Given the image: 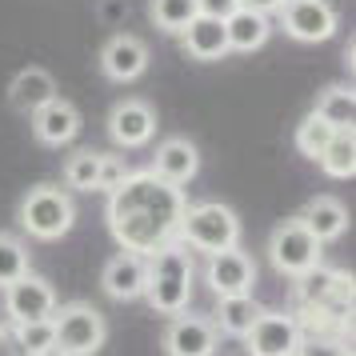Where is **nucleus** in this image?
Masks as SVG:
<instances>
[{
  "mask_svg": "<svg viewBox=\"0 0 356 356\" xmlns=\"http://www.w3.org/2000/svg\"><path fill=\"white\" fill-rule=\"evenodd\" d=\"M13 328H17V348L24 356H40L49 344H56L49 316H44V321H29V324H13Z\"/></svg>",
  "mask_w": 356,
  "mask_h": 356,
  "instance_id": "obj_29",
  "label": "nucleus"
},
{
  "mask_svg": "<svg viewBox=\"0 0 356 356\" xmlns=\"http://www.w3.org/2000/svg\"><path fill=\"white\" fill-rule=\"evenodd\" d=\"M184 188L168 184L152 168L145 172H124V180L108 193V228L120 248L152 257L156 248L180 236V216H184Z\"/></svg>",
  "mask_w": 356,
  "mask_h": 356,
  "instance_id": "obj_1",
  "label": "nucleus"
},
{
  "mask_svg": "<svg viewBox=\"0 0 356 356\" xmlns=\"http://www.w3.org/2000/svg\"><path fill=\"white\" fill-rule=\"evenodd\" d=\"M100 284L104 292L113 296V300H136V296H145V257L140 252H116L108 264H104V273H100Z\"/></svg>",
  "mask_w": 356,
  "mask_h": 356,
  "instance_id": "obj_17",
  "label": "nucleus"
},
{
  "mask_svg": "<svg viewBox=\"0 0 356 356\" xmlns=\"http://www.w3.org/2000/svg\"><path fill=\"white\" fill-rule=\"evenodd\" d=\"M225 33H228V52H257L273 36V20H268V13H257V8L241 4L225 17Z\"/></svg>",
  "mask_w": 356,
  "mask_h": 356,
  "instance_id": "obj_19",
  "label": "nucleus"
},
{
  "mask_svg": "<svg viewBox=\"0 0 356 356\" xmlns=\"http://www.w3.org/2000/svg\"><path fill=\"white\" fill-rule=\"evenodd\" d=\"M52 337L65 348V356H97L108 340V324L100 316V308L88 300H68L52 308Z\"/></svg>",
  "mask_w": 356,
  "mask_h": 356,
  "instance_id": "obj_5",
  "label": "nucleus"
},
{
  "mask_svg": "<svg viewBox=\"0 0 356 356\" xmlns=\"http://www.w3.org/2000/svg\"><path fill=\"white\" fill-rule=\"evenodd\" d=\"M56 308V289L44 276H36L33 268L24 276H17L13 284H4V316L8 324H29V321H44Z\"/></svg>",
  "mask_w": 356,
  "mask_h": 356,
  "instance_id": "obj_8",
  "label": "nucleus"
},
{
  "mask_svg": "<svg viewBox=\"0 0 356 356\" xmlns=\"http://www.w3.org/2000/svg\"><path fill=\"white\" fill-rule=\"evenodd\" d=\"M244 8H257V13H276L284 0H241Z\"/></svg>",
  "mask_w": 356,
  "mask_h": 356,
  "instance_id": "obj_34",
  "label": "nucleus"
},
{
  "mask_svg": "<svg viewBox=\"0 0 356 356\" xmlns=\"http://www.w3.org/2000/svg\"><path fill=\"white\" fill-rule=\"evenodd\" d=\"M300 220H305V228L316 236V241L328 244V241H337V236H344L348 212H344V204L332 200V196H312V200L305 204V212H300Z\"/></svg>",
  "mask_w": 356,
  "mask_h": 356,
  "instance_id": "obj_21",
  "label": "nucleus"
},
{
  "mask_svg": "<svg viewBox=\"0 0 356 356\" xmlns=\"http://www.w3.org/2000/svg\"><path fill=\"white\" fill-rule=\"evenodd\" d=\"M152 172L164 177L168 184H180V188H184V184L200 172V152H196L193 140H184V136H168V140L156 148Z\"/></svg>",
  "mask_w": 356,
  "mask_h": 356,
  "instance_id": "obj_18",
  "label": "nucleus"
},
{
  "mask_svg": "<svg viewBox=\"0 0 356 356\" xmlns=\"http://www.w3.org/2000/svg\"><path fill=\"white\" fill-rule=\"evenodd\" d=\"M56 97V81H52V72H44V68H24V72H17L13 76V84H8V100H13V108L17 113H36L40 104H49V100Z\"/></svg>",
  "mask_w": 356,
  "mask_h": 356,
  "instance_id": "obj_20",
  "label": "nucleus"
},
{
  "mask_svg": "<svg viewBox=\"0 0 356 356\" xmlns=\"http://www.w3.org/2000/svg\"><path fill=\"white\" fill-rule=\"evenodd\" d=\"M100 161H104V152H92V148H81V152H72L65 164V184L68 188H76V193H97L100 184Z\"/></svg>",
  "mask_w": 356,
  "mask_h": 356,
  "instance_id": "obj_25",
  "label": "nucleus"
},
{
  "mask_svg": "<svg viewBox=\"0 0 356 356\" xmlns=\"http://www.w3.org/2000/svg\"><path fill=\"white\" fill-rule=\"evenodd\" d=\"M232 8H241V0H200V13H209V17H220V20H225Z\"/></svg>",
  "mask_w": 356,
  "mask_h": 356,
  "instance_id": "obj_32",
  "label": "nucleus"
},
{
  "mask_svg": "<svg viewBox=\"0 0 356 356\" xmlns=\"http://www.w3.org/2000/svg\"><path fill=\"white\" fill-rule=\"evenodd\" d=\"M40 356H65V348H60V344H49V348H44Z\"/></svg>",
  "mask_w": 356,
  "mask_h": 356,
  "instance_id": "obj_35",
  "label": "nucleus"
},
{
  "mask_svg": "<svg viewBox=\"0 0 356 356\" xmlns=\"http://www.w3.org/2000/svg\"><path fill=\"white\" fill-rule=\"evenodd\" d=\"M312 113H321L324 120L332 124V129H353V120H356L353 88H344V84H332V88H324Z\"/></svg>",
  "mask_w": 356,
  "mask_h": 356,
  "instance_id": "obj_24",
  "label": "nucleus"
},
{
  "mask_svg": "<svg viewBox=\"0 0 356 356\" xmlns=\"http://www.w3.org/2000/svg\"><path fill=\"white\" fill-rule=\"evenodd\" d=\"M76 220V204L60 184H36L20 200V228L33 241H60Z\"/></svg>",
  "mask_w": 356,
  "mask_h": 356,
  "instance_id": "obj_3",
  "label": "nucleus"
},
{
  "mask_svg": "<svg viewBox=\"0 0 356 356\" xmlns=\"http://www.w3.org/2000/svg\"><path fill=\"white\" fill-rule=\"evenodd\" d=\"M296 356H353L344 337H328V332H300Z\"/></svg>",
  "mask_w": 356,
  "mask_h": 356,
  "instance_id": "obj_30",
  "label": "nucleus"
},
{
  "mask_svg": "<svg viewBox=\"0 0 356 356\" xmlns=\"http://www.w3.org/2000/svg\"><path fill=\"white\" fill-rule=\"evenodd\" d=\"M0 356H24V353L17 348V340L8 337V328H0Z\"/></svg>",
  "mask_w": 356,
  "mask_h": 356,
  "instance_id": "obj_33",
  "label": "nucleus"
},
{
  "mask_svg": "<svg viewBox=\"0 0 356 356\" xmlns=\"http://www.w3.org/2000/svg\"><path fill=\"white\" fill-rule=\"evenodd\" d=\"M321 248H324V244L305 228V220H300V216H292V220H284V225L273 228L268 257H273L276 273L300 276V273H308L312 264H321Z\"/></svg>",
  "mask_w": 356,
  "mask_h": 356,
  "instance_id": "obj_7",
  "label": "nucleus"
},
{
  "mask_svg": "<svg viewBox=\"0 0 356 356\" xmlns=\"http://www.w3.org/2000/svg\"><path fill=\"white\" fill-rule=\"evenodd\" d=\"M180 44L193 60H220L228 56V33H225V20L209 17V13H196L184 33H180Z\"/></svg>",
  "mask_w": 356,
  "mask_h": 356,
  "instance_id": "obj_16",
  "label": "nucleus"
},
{
  "mask_svg": "<svg viewBox=\"0 0 356 356\" xmlns=\"http://www.w3.org/2000/svg\"><path fill=\"white\" fill-rule=\"evenodd\" d=\"M209 284L216 296L252 292V284H257V264H252L248 252H241V244L220 248V252H209Z\"/></svg>",
  "mask_w": 356,
  "mask_h": 356,
  "instance_id": "obj_12",
  "label": "nucleus"
},
{
  "mask_svg": "<svg viewBox=\"0 0 356 356\" xmlns=\"http://www.w3.org/2000/svg\"><path fill=\"white\" fill-rule=\"evenodd\" d=\"M332 132H337V129H332L321 113H308L305 120H300V129H296V148H300L305 156H312V161H316V156L324 152V145L332 140Z\"/></svg>",
  "mask_w": 356,
  "mask_h": 356,
  "instance_id": "obj_27",
  "label": "nucleus"
},
{
  "mask_svg": "<svg viewBox=\"0 0 356 356\" xmlns=\"http://www.w3.org/2000/svg\"><path fill=\"white\" fill-rule=\"evenodd\" d=\"M276 13H280L284 33L300 44H321L337 33V8L328 0H284Z\"/></svg>",
  "mask_w": 356,
  "mask_h": 356,
  "instance_id": "obj_9",
  "label": "nucleus"
},
{
  "mask_svg": "<svg viewBox=\"0 0 356 356\" xmlns=\"http://www.w3.org/2000/svg\"><path fill=\"white\" fill-rule=\"evenodd\" d=\"M180 241L196 248V252H220L241 244V220L236 212L220 204V200H204V204H184L180 216Z\"/></svg>",
  "mask_w": 356,
  "mask_h": 356,
  "instance_id": "obj_4",
  "label": "nucleus"
},
{
  "mask_svg": "<svg viewBox=\"0 0 356 356\" xmlns=\"http://www.w3.org/2000/svg\"><path fill=\"white\" fill-rule=\"evenodd\" d=\"M200 13V0H148V17L164 33H184V24Z\"/></svg>",
  "mask_w": 356,
  "mask_h": 356,
  "instance_id": "obj_26",
  "label": "nucleus"
},
{
  "mask_svg": "<svg viewBox=\"0 0 356 356\" xmlns=\"http://www.w3.org/2000/svg\"><path fill=\"white\" fill-rule=\"evenodd\" d=\"M220 305H216V332H225V337H236L244 340L248 337V328L257 324V316L264 308L252 300V292H241V296H216Z\"/></svg>",
  "mask_w": 356,
  "mask_h": 356,
  "instance_id": "obj_22",
  "label": "nucleus"
},
{
  "mask_svg": "<svg viewBox=\"0 0 356 356\" xmlns=\"http://www.w3.org/2000/svg\"><path fill=\"white\" fill-rule=\"evenodd\" d=\"M29 273V248L13 236V232H0V289L13 284L17 276Z\"/></svg>",
  "mask_w": 356,
  "mask_h": 356,
  "instance_id": "obj_28",
  "label": "nucleus"
},
{
  "mask_svg": "<svg viewBox=\"0 0 356 356\" xmlns=\"http://www.w3.org/2000/svg\"><path fill=\"white\" fill-rule=\"evenodd\" d=\"M188 296H193V252L177 236L145 260V300L152 305V312L172 316L188 308Z\"/></svg>",
  "mask_w": 356,
  "mask_h": 356,
  "instance_id": "obj_2",
  "label": "nucleus"
},
{
  "mask_svg": "<svg viewBox=\"0 0 356 356\" xmlns=\"http://www.w3.org/2000/svg\"><path fill=\"white\" fill-rule=\"evenodd\" d=\"M124 172H129V168H124V161H120V156H104V161H100V184H97V188L113 193L116 184L124 180Z\"/></svg>",
  "mask_w": 356,
  "mask_h": 356,
  "instance_id": "obj_31",
  "label": "nucleus"
},
{
  "mask_svg": "<svg viewBox=\"0 0 356 356\" xmlns=\"http://www.w3.org/2000/svg\"><path fill=\"white\" fill-rule=\"evenodd\" d=\"M108 136L120 148H145L156 136V113L145 100H120L108 116Z\"/></svg>",
  "mask_w": 356,
  "mask_h": 356,
  "instance_id": "obj_14",
  "label": "nucleus"
},
{
  "mask_svg": "<svg viewBox=\"0 0 356 356\" xmlns=\"http://www.w3.org/2000/svg\"><path fill=\"white\" fill-rule=\"evenodd\" d=\"M100 68H104V76L116 81V84L140 81L145 68H148V44L132 33H116L113 40L100 49Z\"/></svg>",
  "mask_w": 356,
  "mask_h": 356,
  "instance_id": "obj_13",
  "label": "nucleus"
},
{
  "mask_svg": "<svg viewBox=\"0 0 356 356\" xmlns=\"http://www.w3.org/2000/svg\"><path fill=\"white\" fill-rule=\"evenodd\" d=\"M248 353L252 356H296L300 344V321L289 312H273L264 308L257 316V324L248 328Z\"/></svg>",
  "mask_w": 356,
  "mask_h": 356,
  "instance_id": "obj_10",
  "label": "nucleus"
},
{
  "mask_svg": "<svg viewBox=\"0 0 356 356\" xmlns=\"http://www.w3.org/2000/svg\"><path fill=\"white\" fill-rule=\"evenodd\" d=\"M216 344H220L216 324L204 316H193L184 308L172 312V321L164 328V353L168 356H216Z\"/></svg>",
  "mask_w": 356,
  "mask_h": 356,
  "instance_id": "obj_11",
  "label": "nucleus"
},
{
  "mask_svg": "<svg viewBox=\"0 0 356 356\" xmlns=\"http://www.w3.org/2000/svg\"><path fill=\"white\" fill-rule=\"evenodd\" d=\"M296 280H300L296 284L300 308L321 312V316H328L337 324H348V316H353V276L337 273V268H324V264H312Z\"/></svg>",
  "mask_w": 356,
  "mask_h": 356,
  "instance_id": "obj_6",
  "label": "nucleus"
},
{
  "mask_svg": "<svg viewBox=\"0 0 356 356\" xmlns=\"http://www.w3.org/2000/svg\"><path fill=\"white\" fill-rule=\"evenodd\" d=\"M316 161H321V168L328 172V177L348 180L356 172V132L353 129H337Z\"/></svg>",
  "mask_w": 356,
  "mask_h": 356,
  "instance_id": "obj_23",
  "label": "nucleus"
},
{
  "mask_svg": "<svg viewBox=\"0 0 356 356\" xmlns=\"http://www.w3.org/2000/svg\"><path fill=\"white\" fill-rule=\"evenodd\" d=\"M33 116V136L40 140V145H49V148H60L68 145L76 132H81V113H76V104L65 97H52L49 104H40Z\"/></svg>",
  "mask_w": 356,
  "mask_h": 356,
  "instance_id": "obj_15",
  "label": "nucleus"
}]
</instances>
